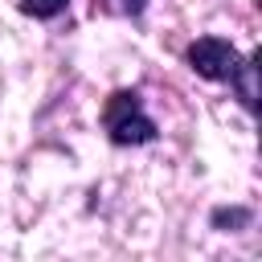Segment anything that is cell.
<instances>
[{
  "label": "cell",
  "mask_w": 262,
  "mask_h": 262,
  "mask_svg": "<svg viewBox=\"0 0 262 262\" xmlns=\"http://www.w3.org/2000/svg\"><path fill=\"white\" fill-rule=\"evenodd\" d=\"M102 131H106V139L115 147H143V143L160 139V127L147 115L143 94L135 86H119V90L106 94V102H102Z\"/></svg>",
  "instance_id": "obj_1"
},
{
  "label": "cell",
  "mask_w": 262,
  "mask_h": 262,
  "mask_svg": "<svg viewBox=\"0 0 262 262\" xmlns=\"http://www.w3.org/2000/svg\"><path fill=\"white\" fill-rule=\"evenodd\" d=\"M242 57H246V53H242L229 37H217V33H205V37L188 41V49H184V66H188L196 78H205V82H229V78L237 74Z\"/></svg>",
  "instance_id": "obj_2"
},
{
  "label": "cell",
  "mask_w": 262,
  "mask_h": 262,
  "mask_svg": "<svg viewBox=\"0 0 262 262\" xmlns=\"http://www.w3.org/2000/svg\"><path fill=\"white\" fill-rule=\"evenodd\" d=\"M229 90L237 94V102L246 106V115H254V111H258V49L242 57L237 74L229 78Z\"/></svg>",
  "instance_id": "obj_3"
},
{
  "label": "cell",
  "mask_w": 262,
  "mask_h": 262,
  "mask_svg": "<svg viewBox=\"0 0 262 262\" xmlns=\"http://www.w3.org/2000/svg\"><path fill=\"white\" fill-rule=\"evenodd\" d=\"M250 221H254V213H250L246 205H221V209L209 213V225L221 229V233H237V229H246Z\"/></svg>",
  "instance_id": "obj_4"
},
{
  "label": "cell",
  "mask_w": 262,
  "mask_h": 262,
  "mask_svg": "<svg viewBox=\"0 0 262 262\" xmlns=\"http://www.w3.org/2000/svg\"><path fill=\"white\" fill-rule=\"evenodd\" d=\"M16 8L25 16H33V20H53V16H61L70 8V0H20Z\"/></svg>",
  "instance_id": "obj_5"
},
{
  "label": "cell",
  "mask_w": 262,
  "mask_h": 262,
  "mask_svg": "<svg viewBox=\"0 0 262 262\" xmlns=\"http://www.w3.org/2000/svg\"><path fill=\"white\" fill-rule=\"evenodd\" d=\"M147 8V0H94V12H111V16H131L139 20Z\"/></svg>",
  "instance_id": "obj_6"
}]
</instances>
